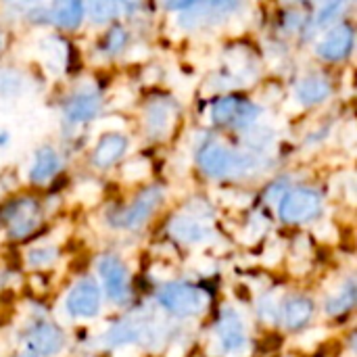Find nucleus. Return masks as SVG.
<instances>
[{
  "label": "nucleus",
  "instance_id": "1",
  "mask_svg": "<svg viewBox=\"0 0 357 357\" xmlns=\"http://www.w3.org/2000/svg\"><path fill=\"white\" fill-rule=\"evenodd\" d=\"M257 155L247 153H234L228 146L220 142H209L199 153V165L201 169L211 178H224V176H247L257 172L259 167Z\"/></svg>",
  "mask_w": 357,
  "mask_h": 357
},
{
  "label": "nucleus",
  "instance_id": "2",
  "mask_svg": "<svg viewBox=\"0 0 357 357\" xmlns=\"http://www.w3.org/2000/svg\"><path fill=\"white\" fill-rule=\"evenodd\" d=\"M157 299L167 312L182 316V318L201 316L209 305V295L203 289L195 284H186V282H174V284L163 287Z\"/></svg>",
  "mask_w": 357,
  "mask_h": 357
},
{
  "label": "nucleus",
  "instance_id": "3",
  "mask_svg": "<svg viewBox=\"0 0 357 357\" xmlns=\"http://www.w3.org/2000/svg\"><path fill=\"white\" fill-rule=\"evenodd\" d=\"M322 213V197L314 188L289 190L280 201V218L287 224H305Z\"/></svg>",
  "mask_w": 357,
  "mask_h": 357
},
{
  "label": "nucleus",
  "instance_id": "4",
  "mask_svg": "<svg viewBox=\"0 0 357 357\" xmlns=\"http://www.w3.org/2000/svg\"><path fill=\"white\" fill-rule=\"evenodd\" d=\"M161 199H163L161 186H149V188H144L134 199V203L130 207H126L121 213H117L113 218V224L119 226V228H126V230H134V228L142 226L151 218V213L159 207Z\"/></svg>",
  "mask_w": 357,
  "mask_h": 357
},
{
  "label": "nucleus",
  "instance_id": "5",
  "mask_svg": "<svg viewBox=\"0 0 357 357\" xmlns=\"http://www.w3.org/2000/svg\"><path fill=\"white\" fill-rule=\"evenodd\" d=\"M4 222L8 228V236L23 238L40 224V207L31 199L15 201L4 209Z\"/></svg>",
  "mask_w": 357,
  "mask_h": 357
},
{
  "label": "nucleus",
  "instance_id": "6",
  "mask_svg": "<svg viewBox=\"0 0 357 357\" xmlns=\"http://www.w3.org/2000/svg\"><path fill=\"white\" fill-rule=\"evenodd\" d=\"M65 305L73 318H94L100 310V289L92 280H84L69 291Z\"/></svg>",
  "mask_w": 357,
  "mask_h": 357
},
{
  "label": "nucleus",
  "instance_id": "7",
  "mask_svg": "<svg viewBox=\"0 0 357 357\" xmlns=\"http://www.w3.org/2000/svg\"><path fill=\"white\" fill-rule=\"evenodd\" d=\"M29 347L31 354L38 357H52L63 351L65 335L52 322H40L29 333Z\"/></svg>",
  "mask_w": 357,
  "mask_h": 357
},
{
  "label": "nucleus",
  "instance_id": "8",
  "mask_svg": "<svg viewBox=\"0 0 357 357\" xmlns=\"http://www.w3.org/2000/svg\"><path fill=\"white\" fill-rule=\"evenodd\" d=\"M98 274L105 282V291L111 299L119 301L128 295V270L115 255H105L98 261Z\"/></svg>",
  "mask_w": 357,
  "mask_h": 357
},
{
  "label": "nucleus",
  "instance_id": "9",
  "mask_svg": "<svg viewBox=\"0 0 357 357\" xmlns=\"http://www.w3.org/2000/svg\"><path fill=\"white\" fill-rule=\"evenodd\" d=\"M354 27L349 23H339L337 27H333L326 38L318 44V54L326 61H341L345 59L351 48H354Z\"/></svg>",
  "mask_w": 357,
  "mask_h": 357
},
{
  "label": "nucleus",
  "instance_id": "10",
  "mask_svg": "<svg viewBox=\"0 0 357 357\" xmlns=\"http://www.w3.org/2000/svg\"><path fill=\"white\" fill-rule=\"evenodd\" d=\"M218 337L226 351H238L247 343V328L236 310L224 307L218 322Z\"/></svg>",
  "mask_w": 357,
  "mask_h": 357
},
{
  "label": "nucleus",
  "instance_id": "11",
  "mask_svg": "<svg viewBox=\"0 0 357 357\" xmlns=\"http://www.w3.org/2000/svg\"><path fill=\"white\" fill-rule=\"evenodd\" d=\"M169 232L174 238L186 245H197V243H205L211 238V230L197 215H176L169 222Z\"/></svg>",
  "mask_w": 357,
  "mask_h": 357
},
{
  "label": "nucleus",
  "instance_id": "12",
  "mask_svg": "<svg viewBox=\"0 0 357 357\" xmlns=\"http://www.w3.org/2000/svg\"><path fill=\"white\" fill-rule=\"evenodd\" d=\"M100 111V96L94 92H77L65 102V117L73 123L90 121Z\"/></svg>",
  "mask_w": 357,
  "mask_h": 357
},
{
  "label": "nucleus",
  "instance_id": "13",
  "mask_svg": "<svg viewBox=\"0 0 357 357\" xmlns=\"http://www.w3.org/2000/svg\"><path fill=\"white\" fill-rule=\"evenodd\" d=\"M126 149H128V138L123 134H107L96 144L94 155H92V163L96 167H109L123 157Z\"/></svg>",
  "mask_w": 357,
  "mask_h": 357
},
{
  "label": "nucleus",
  "instance_id": "14",
  "mask_svg": "<svg viewBox=\"0 0 357 357\" xmlns=\"http://www.w3.org/2000/svg\"><path fill=\"white\" fill-rule=\"evenodd\" d=\"M314 314V301L310 297L303 295H295L287 301L284 310H282V318H284V326L289 331H299L303 328L310 318Z\"/></svg>",
  "mask_w": 357,
  "mask_h": 357
},
{
  "label": "nucleus",
  "instance_id": "15",
  "mask_svg": "<svg viewBox=\"0 0 357 357\" xmlns=\"http://www.w3.org/2000/svg\"><path fill=\"white\" fill-rule=\"evenodd\" d=\"M61 167V157L54 149L50 146H42L38 149L36 153V159H33V165H31V172H29V178L31 182L36 184H42L46 180H50Z\"/></svg>",
  "mask_w": 357,
  "mask_h": 357
},
{
  "label": "nucleus",
  "instance_id": "16",
  "mask_svg": "<svg viewBox=\"0 0 357 357\" xmlns=\"http://www.w3.org/2000/svg\"><path fill=\"white\" fill-rule=\"evenodd\" d=\"M174 121V107L169 102L157 100L146 111V130L153 138H161L169 132Z\"/></svg>",
  "mask_w": 357,
  "mask_h": 357
},
{
  "label": "nucleus",
  "instance_id": "17",
  "mask_svg": "<svg viewBox=\"0 0 357 357\" xmlns=\"http://www.w3.org/2000/svg\"><path fill=\"white\" fill-rule=\"evenodd\" d=\"M331 92H333V86H331V82H328L326 77H322V75H310V77H305V79L299 84V88H297L299 100H303V102H307V105H316V102L326 100V98L331 96Z\"/></svg>",
  "mask_w": 357,
  "mask_h": 357
},
{
  "label": "nucleus",
  "instance_id": "18",
  "mask_svg": "<svg viewBox=\"0 0 357 357\" xmlns=\"http://www.w3.org/2000/svg\"><path fill=\"white\" fill-rule=\"evenodd\" d=\"M84 10H86V6L82 2H77V0H73V2H61V4H56L50 10V17H52V21L59 27L73 29V27H77L82 23Z\"/></svg>",
  "mask_w": 357,
  "mask_h": 357
},
{
  "label": "nucleus",
  "instance_id": "19",
  "mask_svg": "<svg viewBox=\"0 0 357 357\" xmlns=\"http://www.w3.org/2000/svg\"><path fill=\"white\" fill-rule=\"evenodd\" d=\"M241 105H243V98L238 96H224L220 98L213 109H211V117L215 123H234L236 121V115L241 111Z\"/></svg>",
  "mask_w": 357,
  "mask_h": 357
},
{
  "label": "nucleus",
  "instance_id": "20",
  "mask_svg": "<svg viewBox=\"0 0 357 357\" xmlns=\"http://www.w3.org/2000/svg\"><path fill=\"white\" fill-rule=\"evenodd\" d=\"M354 303H356V282L349 280V282L341 289V293H339L337 297H333V299L326 303V312H328L331 316H341V314L349 312V310L354 307Z\"/></svg>",
  "mask_w": 357,
  "mask_h": 357
},
{
  "label": "nucleus",
  "instance_id": "21",
  "mask_svg": "<svg viewBox=\"0 0 357 357\" xmlns=\"http://www.w3.org/2000/svg\"><path fill=\"white\" fill-rule=\"evenodd\" d=\"M119 4L111 2V0H96V2H90L88 10H90V17L94 23H105V21H111L113 17H117L119 13Z\"/></svg>",
  "mask_w": 357,
  "mask_h": 357
},
{
  "label": "nucleus",
  "instance_id": "22",
  "mask_svg": "<svg viewBox=\"0 0 357 357\" xmlns=\"http://www.w3.org/2000/svg\"><path fill=\"white\" fill-rule=\"evenodd\" d=\"M54 259H56V249L54 247H40V249L29 251V255H27V261L33 268H44V266L52 264Z\"/></svg>",
  "mask_w": 357,
  "mask_h": 357
},
{
  "label": "nucleus",
  "instance_id": "23",
  "mask_svg": "<svg viewBox=\"0 0 357 357\" xmlns=\"http://www.w3.org/2000/svg\"><path fill=\"white\" fill-rule=\"evenodd\" d=\"M126 42H128V31L121 25H115L105 38V50L107 52H119L126 46Z\"/></svg>",
  "mask_w": 357,
  "mask_h": 357
},
{
  "label": "nucleus",
  "instance_id": "24",
  "mask_svg": "<svg viewBox=\"0 0 357 357\" xmlns=\"http://www.w3.org/2000/svg\"><path fill=\"white\" fill-rule=\"evenodd\" d=\"M259 316L268 322V324H274L278 320V303H276V297L274 295H266L261 297L259 301Z\"/></svg>",
  "mask_w": 357,
  "mask_h": 357
},
{
  "label": "nucleus",
  "instance_id": "25",
  "mask_svg": "<svg viewBox=\"0 0 357 357\" xmlns=\"http://www.w3.org/2000/svg\"><path fill=\"white\" fill-rule=\"evenodd\" d=\"M343 8H345L343 2H331V4H326V6L320 10L316 23H318L320 27H322V25H328L335 17H339V13H343Z\"/></svg>",
  "mask_w": 357,
  "mask_h": 357
},
{
  "label": "nucleus",
  "instance_id": "26",
  "mask_svg": "<svg viewBox=\"0 0 357 357\" xmlns=\"http://www.w3.org/2000/svg\"><path fill=\"white\" fill-rule=\"evenodd\" d=\"M17 357H38V356H33L31 351H25V354H19V356H17Z\"/></svg>",
  "mask_w": 357,
  "mask_h": 357
}]
</instances>
